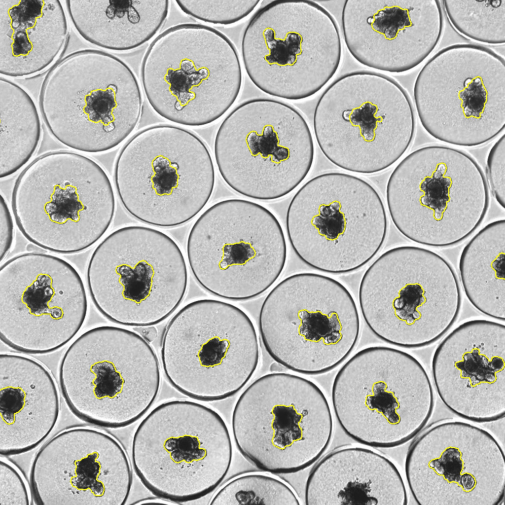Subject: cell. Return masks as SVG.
Returning <instances> with one entry per match:
<instances>
[{"label": "cell", "instance_id": "ac0fdd59", "mask_svg": "<svg viewBox=\"0 0 505 505\" xmlns=\"http://www.w3.org/2000/svg\"><path fill=\"white\" fill-rule=\"evenodd\" d=\"M259 356L248 315L217 300L186 304L170 321L162 337L161 362L167 380L199 401L220 400L238 393L255 371Z\"/></svg>", "mask_w": 505, "mask_h": 505}, {"label": "cell", "instance_id": "1f68e13d", "mask_svg": "<svg viewBox=\"0 0 505 505\" xmlns=\"http://www.w3.org/2000/svg\"><path fill=\"white\" fill-rule=\"evenodd\" d=\"M211 505L300 504L293 490L283 481L266 474L252 473L235 477L216 492Z\"/></svg>", "mask_w": 505, "mask_h": 505}, {"label": "cell", "instance_id": "9a60e30c", "mask_svg": "<svg viewBox=\"0 0 505 505\" xmlns=\"http://www.w3.org/2000/svg\"><path fill=\"white\" fill-rule=\"evenodd\" d=\"M360 320L346 287L313 273L291 275L268 293L259 329L269 356L285 368L306 375L330 371L355 348Z\"/></svg>", "mask_w": 505, "mask_h": 505}, {"label": "cell", "instance_id": "f546056e", "mask_svg": "<svg viewBox=\"0 0 505 505\" xmlns=\"http://www.w3.org/2000/svg\"><path fill=\"white\" fill-rule=\"evenodd\" d=\"M0 177L13 174L30 159L37 148L41 128L33 99L23 88L0 79Z\"/></svg>", "mask_w": 505, "mask_h": 505}, {"label": "cell", "instance_id": "ffe728a7", "mask_svg": "<svg viewBox=\"0 0 505 505\" xmlns=\"http://www.w3.org/2000/svg\"><path fill=\"white\" fill-rule=\"evenodd\" d=\"M86 289L65 260L29 252L0 270V338L18 352L42 355L66 345L86 319Z\"/></svg>", "mask_w": 505, "mask_h": 505}, {"label": "cell", "instance_id": "44dd1931", "mask_svg": "<svg viewBox=\"0 0 505 505\" xmlns=\"http://www.w3.org/2000/svg\"><path fill=\"white\" fill-rule=\"evenodd\" d=\"M407 484L420 505H500L505 497L503 448L485 429L446 421L425 431L405 461Z\"/></svg>", "mask_w": 505, "mask_h": 505}, {"label": "cell", "instance_id": "8d00e7d4", "mask_svg": "<svg viewBox=\"0 0 505 505\" xmlns=\"http://www.w3.org/2000/svg\"><path fill=\"white\" fill-rule=\"evenodd\" d=\"M134 329L149 343L154 341L158 335L157 330L154 325L135 327Z\"/></svg>", "mask_w": 505, "mask_h": 505}, {"label": "cell", "instance_id": "74e56055", "mask_svg": "<svg viewBox=\"0 0 505 505\" xmlns=\"http://www.w3.org/2000/svg\"><path fill=\"white\" fill-rule=\"evenodd\" d=\"M285 368L283 366L275 361L272 363L270 367V370L272 372H281Z\"/></svg>", "mask_w": 505, "mask_h": 505}, {"label": "cell", "instance_id": "7a4b0ae2", "mask_svg": "<svg viewBox=\"0 0 505 505\" xmlns=\"http://www.w3.org/2000/svg\"><path fill=\"white\" fill-rule=\"evenodd\" d=\"M40 113L60 143L78 151H108L136 127L143 108L137 78L118 57L97 49L71 53L42 82Z\"/></svg>", "mask_w": 505, "mask_h": 505}, {"label": "cell", "instance_id": "603a6c76", "mask_svg": "<svg viewBox=\"0 0 505 505\" xmlns=\"http://www.w3.org/2000/svg\"><path fill=\"white\" fill-rule=\"evenodd\" d=\"M344 40L359 63L400 73L421 64L438 44L444 20L439 0H347Z\"/></svg>", "mask_w": 505, "mask_h": 505}, {"label": "cell", "instance_id": "7402d4cb", "mask_svg": "<svg viewBox=\"0 0 505 505\" xmlns=\"http://www.w3.org/2000/svg\"><path fill=\"white\" fill-rule=\"evenodd\" d=\"M35 502L43 505H122L132 485L123 448L110 435L70 428L41 447L30 469Z\"/></svg>", "mask_w": 505, "mask_h": 505}, {"label": "cell", "instance_id": "2e32d148", "mask_svg": "<svg viewBox=\"0 0 505 505\" xmlns=\"http://www.w3.org/2000/svg\"><path fill=\"white\" fill-rule=\"evenodd\" d=\"M214 152L230 188L250 198L273 200L290 193L306 177L314 145L296 108L277 100L255 98L238 105L223 120Z\"/></svg>", "mask_w": 505, "mask_h": 505}, {"label": "cell", "instance_id": "8fae6325", "mask_svg": "<svg viewBox=\"0 0 505 505\" xmlns=\"http://www.w3.org/2000/svg\"><path fill=\"white\" fill-rule=\"evenodd\" d=\"M241 53L246 72L263 92L288 100L319 92L340 65L342 44L332 15L307 0H275L247 25Z\"/></svg>", "mask_w": 505, "mask_h": 505}, {"label": "cell", "instance_id": "4dcf8cb0", "mask_svg": "<svg viewBox=\"0 0 505 505\" xmlns=\"http://www.w3.org/2000/svg\"><path fill=\"white\" fill-rule=\"evenodd\" d=\"M447 16L462 35L492 45L505 42V0H444Z\"/></svg>", "mask_w": 505, "mask_h": 505}, {"label": "cell", "instance_id": "5bb4252c", "mask_svg": "<svg viewBox=\"0 0 505 505\" xmlns=\"http://www.w3.org/2000/svg\"><path fill=\"white\" fill-rule=\"evenodd\" d=\"M291 246L309 267L331 274L355 271L383 245L388 220L382 200L369 183L343 173L322 174L305 183L286 215Z\"/></svg>", "mask_w": 505, "mask_h": 505}, {"label": "cell", "instance_id": "836d02e7", "mask_svg": "<svg viewBox=\"0 0 505 505\" xmlns=\"http://www.w3.org/2000/svg\"><path fill=\"white\" fill-rule=\"evenodd\" d=\"M30 491L20 472L4 458L0 461V505H27Z\"/></svg>", "mask_w": 505, "mask_h": 505}, {"label": "cell", "instance_id": "277c9868", "mask_svg": "<svg viewBox=\"0 0 505 505\" xmlns=\"http://www.w3.org/2000/svg\"><path fill=\"white\" fill-rule=\"evenodd\" d=\"M393 223L408 239L442 248L468 238L483 220L489 204L480 166L456 148L430 145L404 157L387 185Z\"/></svg>", "mask_w": 505, "mask_h": 505}, {"label": "cell", "instance_id": "4316f807", "mask_svg": "<svg viewBox=\"0 0 505 505\" xmlns=\"http://www.w3.org/2000/svg\"><path fill=\"white\" fill-rule=\"evenodd\" d=\"M66 15L58 0H0V72L34 74L48 67L68 36Z\"/></svg>", "mask_w": 505, "mask_h": 505}, {"label": "cell", "instance_id": "6da1fadb", "mask_svg": "<svg viewBox=\"0 0 505 505\" xmlns=\"http://www.w3.org/2000/svg\"><path fill=\"white\" fill-rule=\"evenodd\" d=\"M11 208L17 226L32 244L73 254L93 246L110 226L115 199L104 169L76 152L37 157L14 183Z\"/></svg>", "mask_w": 505, "mask_h": 505}, {"label": "cell", "instance_id": "d4e9b609", "mask_svg": "<svg viewBox=\"0 0 505 505\" xmlns=\"http://www.w3.org/2000/svg\"><path fill=\"white\" fill-rule=\"evenodd\" d=\"M60 413L55 382L40 363L23 356H0V454H20L39 445Z\"/></svg>", "mask_w": 505, "mask_h": 505}, {"label": "cell", "instance_id": "3957f363", "mask_svg": "<svg viewBox=\"0 0 505 505\" xmlns=\"http://www.w3.org/2000/svg\"><path fill=\"white\" fill-rule=\"evenodd\" d=\"M141 83L161 117L188 126L210 124L238 97L243 72L238 53L223 33L209 26H172L150 43L142 59Z\"/></svg>", "mask_w": 505, "mask_h": 505}, {"label": "cell", "instance_id": "cb8c5ba5", "mask_svg": "<svg viewBox=\"0 0 505 505\" xmlns=\"http://www.w3.org/2000/svg\"><path fill=\"white\" fill-rule=\"evenodd\" d=\"M432 366L438 396L453 413L479 423L504 418V324L486 320L462 324L437 347Z\"/></svg>", "mask_w": 505, "mask_h": 505}, {"label": "cell", "instance_id": "e0dca14e", "mask_svg": "<svg viewBox=\"0 0 505 505\" xmlns=\"http://www.w3.org/2000/svg\"><path fill=\"white\" fill-rule=\"evenodd\" d=\"M188 262L199 285L233 301L255 298L283 272L287 247L275 216L256 203L218 202L196 220L188 235Z\"/></svg>", "mask_w": 505, "mask_h": 505}, {"label": "cell", "instance_id": "f1b7e54d", "mask_svg": "<svg viewBox=\"0 0 505 505\" xmlns=\"http://www.w3.org/2000/svg\"><path fill=\"white\" fill-rule=\"evenodd\" d=\"M505 220L482 228L463 249L459 271L465 293L483 314L505 319Z\"/></svg>", "mask_w": 505, "mask_h": 505}, {"label": "cell", "instance_id": "484cf974", "mask_svg": "<svg viewBox=\"0 0 505 505\" xmlns=\"http://www.w3.org/2000/svg\"><path fill=\"white\" fill-rule=\"evenodd\" d=\"M307 505H406V485L396 465L369 448L335 449L321 458L305 485Z\"/></svg>", "mask_w": 505, "mask_h": 505}, {"label": "cell", "instance_id": "9c48e42d", "mask_svg": "<svg viewBox=\"0 0 505 505\" xmlns=\"http://www.w3.org/2000/svg\"><path fill=\"white\" fill-rule=\"evenodd\" d=\"M120 202L145 224L163 228L184 224L210 200L215 171L210 151L192 132L175 125H154L135 134L114 166Z\"/></svg>", "mask_w": 505, "mask_h": 505}, {"label": "cell", "instance_id": "4fadbf2b", "mask_svg": "<svg viewBox=\"0 0 505 505\" xmlns=\"http://www.w3.org/2000/svg\"><path fill=\"white\" fill-rule=\"evenodd\" d=\"M231 424L244 457L262 470L280 474L317 462L334 429L333 413L319 387L283 372L264 375L247 387L235 404Z\"/></svg>", "mask_w": 505, "mask_h": 505}, {"label": "cell", "instance_id": "8992f818", "mask_svg": "<svg viewBox=\"0 0 505 505\" xmlns=\"http://www.w3.org/2000/svg\"><path fill=\"white\" fill-rule=\"evenodd\" d=\"M360 308L370 330L404 348L428 346L441 338L459 314L462 294L449 263L426 249L402 246L377 258L363 275Z\"/></svg>", "mask_w": 505, "mask_h": 505}, {"label": "cell", "instance_id": "52a82bcc", "mask_svg": "<svg viewBox=\"0 0 505 505\" xmlns=\"http://www.w3.org/2000/svg\"><path fill=\"white\" fill-rule=\"evenodd\" d=\"M60 387L72 412L92 425L117 429L137 421L160 390L158 358L139 333L103 325L88 330L65 352Z\"/></svg>", "mask_w": 505, "mask_h": 505}, {"label": "cell", "instance_id": "ba28073f", "mask_svg": "<svg viewBox=\"0 0 505 505\" xmlns=\"http://www.w3.org/2000/svg\"><path fill=\"white\" fill-rule=\"evenodd\" d=\"M331 396L344 433L378 448L399 446L414 438L434 407L433 388L421 363L386 346L369 347L351 357L335 376Z\"/></svg>", "mask_w": 505, "mask_h": 505}, {"label": "cell", "instance_id": "83f0119b", "mask_svg": "<svg viewBox=\"0 0 505 505\" xmlns=\"http://www.w3.org/2000/svg\"><path fill=\"white\" fill-rule=\"evenodd\" d=\"M67 9L74 28L89 43L126 51L152 38L169 13L167 0H70Z\"/></svg>", "mask_w": 505, "mask_h": 505}, {"label": "cell", "instance_id": "7c38bea8", "mask_svg": "<svg viewBox=\"0 0 505 505\" xmlns=\"http://www.w3.org/2000/svg\"><path fill=\"white\" fill-rule=\"evenodd\" d=\"M87 283L99 312L120 325H154L170 317L185 295L186 263L177 243L146 226L119 228L96 247Z\"/></svg>", "mask_w": 505, "mask_h": 505}, {"label": "cell", "instance_id": "5b68a950", "mask_svg": "<svg viewBox=\"0 0 505 505\" xmlns=\"http://www.w3.org/2000/svg\"><path fill=\"white\" fill-rule=\"evenodd\" d=\"M315 135L324 155L355 173L382 171L406 152L414 138L413 107L393 78L367 71L343 74L325 89L313 117Z\"/></svg>", "mask_w": 505, "mask_h": 505}, {"label": "cell", "instance_id": "d6986e66", "mask_svg": "<svg viewBox=\"0 0 505 505\" xmlns=\"http://www.w3.org/2000/svg\"><path fill=\"white\" fill-rule=\"evenodd\" d=\"M413 96L432 137L461 146L483 144L505 129V59L480 45L445 47L420 70Z\"/></svg>", "mask_w": 505, "mask_h": 505}, {"label": "cell", "instance_id": "d6a6232c", "mask_svg": "<svg viewBox=\"0 0 505 505\" xmlns=\"http://www.w3.org/2000/svg\"><path fill=\"white\" fill-rule=\"evenodd\" d=\"M176 2L182 11L193 18L206 23L228 25L249 15L260 1L182 0Z\"/></svg>", "mask_w": 505, "mask_h": 505}, {"label": "cell", "instance_id": "d590c367", "mask_svg": "<svg viewBox=\"0 0 505 505\" xmlns=\"http://www.w3.org/2000/svg\"><path fill=\"white\" fill-rule=\"evenodd\" d=\"M14 237L12 216L4 198L0 200V256L2 261L10 251Z\"/></svg>", "mask_w": 505, "mask_h": 505}, {"label": "cell", "instance_id": "30bf717a", "mask_svg": "<svg viewBox=\"0 0 505 505\" xmlns=\"http://www.w3.org/2000/svg\"><path fill=\"white\" fill-rule=\"evenodd\" d=\"M232 459V440L224 419L192 401L158 405L138 425L132 442L133 467L141 483L173 504L213 492L227 475Z\"/></svg>", "mask_w": 505, "mask_h": 505}, {"label": "cell", "instance_id": "e575fe53", "mask_svg": "<svg viewBox=\"0 0 505 505\" xmlns=\"http://www.w3.org/2000/svg\"><path fill=\"white\" fill-rule=\"evenodd\" d=\"M505 136L504 134L491 148L487 169L491 191L499 204L505 206Z\"/></svg>", "mask_w": 505, "mask_h": 505}]
</instances>
